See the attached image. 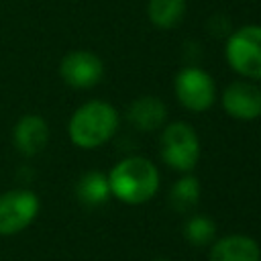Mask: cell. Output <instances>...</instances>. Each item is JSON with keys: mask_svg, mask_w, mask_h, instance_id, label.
I'll return each instance as SVG.
<instances>
[{"mask_svg": "<svg viewBox=\"0 0 261 261\" xmlns=\"http://www.w3.org/2000/svg\"><path fill=\"white\" fill-rule=\"evenodd\" d=\"M184 237L190 245H196V247L210 245L216 237V224L206 214H194L184 224Z\"/></svg>", "mask_w": 261, "mask_h": 261, "instance_id": "15", "label": "cell"}, {"mask_svg": "<svg viewBox=\"0 0 261 261\" xmlns=\"http://www.w3.org/2000/svg\"><path fill=\"white\" fill-rule=\"evenodd\" d=\"M188 0H147V18L155 29L169 31L186 16Z\"/></svg>", "mask_w": 261, "mask_h": 261, "instance_id": "12", "label": "cell"}, {"mask_svg": "<svg viewBox=\"0 0 261 261\" xmlns=\"http://www.w3.org/2000/svg\"><path fill=\"white\" fill-rule=\"evenodd\" d=\"M208 261H261V247L249 234H224L210 243Z\"/></svg>", "mask_w": 261, "mask_h": 261, "instance_id": "9", "label": "cell"}, {"mask_svg": "<svg viewBox=\"0 0 261 261\" xmlns=\"http://www.w3.org/2000/svg\"><path fill=\"white\" fill-rule=\"evenodd\" d=\"M59 73L67 86L75 90H88L102 80L104 63L94 51H69L59 63Z\"/></svg>", "mask_w": 261, "mask_h": 261, "instance_id": "8", "label": "cell"}, {"mask_svg": "<svg viewBox=\"0 0 261 261\" xmlns=\"http://www.w3.org/2000/svg\"><path fill=\"white\" fill-rule=\"evenodd\" d=\"M126 118L137 130H159L167 120V106L157 96H139L128 104Z\"/></svg>", "mask_w": 261, "mask_h": 261, "instance_id": "10", "label": "cell"}, {"mask_svg": "<svg viewBox=\"0 0 261 261\" xmlns=\"http://www.w3.org/2000/svg\"><path fill=\"white\" fill-rule=\"evenodd\" d=\"M39 196L31 190L16 188L0 194V234H16L27 228L39 214Z\"/></svg>", "mask_w": 261, "mask_h": 261, "instance_id": "6", "label": "cell"}, {"mask_svg": "<svg viewBox=\"0 0 261 261\" xmlns=\"http://www.w3.org/2000/svg\"><path fill=\"white\" fill-rule=\"evenodd\" d=\"M220 106L234 120H257L261 116V88L251 80L230 82L220 94Z\"/></svg>", "mask_w": 261, "mask_h": 261, "instance_id": "7", "label": "cell"}, {"mask_svg": "<svg viewBox=\"0 0 261 261\" xmlns=\"http://www.w3.org/2000/svg\"><path fill=\"white\" fill-rule=\"evenodd\" d=\"M47 141H49V126L43 116L27 114L16 122L14 145L22 155L35 157L37 153H41L47 147Z\"/></svg>", "mask_w": 261, "mask_h": 261, "instance_id": "11", "label": "cell"}, {"mask_svg": "<svg viewBox=\"0 0 261 261\" xmlns=\"http://www.w3.org/2000/svg\"><path fill=\"white\" fill-rule=\"evenodd\" d=\"M157 261H169V259H157Z\"/></svg>", "mask_w": 261, "mask_h": 261, "instance_id": "16", "label": "cell"}, {"mask_svg": "<svg viewBox=\"0 0 261 261\" xmlns=\"http://www.w3.org/2000/svg\"><path fill=\"white\" fill-rule=\"evenodd\" d=\"M159 184L161 175L157 165L141 155H128L108 171L110 194L130 206L149 202L157 194Z\"/></svg>", "mask_w": 261, "mask_h": 261, "instance_id": "1", "label": "cell"}, {"mask_svg": "<svg viewBox=\"0 0 261 261\" xmlns=\"http://www.w3.org/2000/svg\"><path fill=\"white\" fill-rule=\"evenodd\" d=\"M77 200L86 206H100L104 204L112 194H110V186H108V175L102 171H88L80 177L77 188H75Z\"/></svg>", "mask_w": 261, "mask_h": 261, "instance_id": "13", "label": "cell"}, {"mask_svg": "<svg viewBox=\"0 0 261 261\" xmlns=\"http://www.w3.org/2000/svg\"><path fill=\"white\" fill-rule=\"evenodd\" d=\"M173 92L177 102L196 114L210 110L216 102V82L206 69L198 65H188L175 73Z\"/></svg>", "mask_w": 261, "mask_h": 261, "instance_id": "5", "label": "cell"}, {"mask_svg": "<svg viewBox=\"0 0 261 261\" xmlns=\"http://www.w3.org/2000/svg\"><path fill=\"white\" fill-rule=\"evenodd\" d=\"M200 192H202L200 179L188 171L173 181V186L169 190V204L177 212H188L198 204Z\"/></svg>", "mask_w": 261, "mask_h": 261, "instance_id": "14", "label": "cell"}, {"mask_svg": "<svg viewBox=\"0 0 261 261\" xmlns=\"http://www.w3.org/2000/svg\"><path fill=\"white\" fill-rule=\"evenodd\" d=\"M120 124L116 108L106 100H90L82 104L69 118L67 133L75 147L96 149L108 143Z\"/></svg>", "mask_w": 261, "mask_h": 261, "instance_id": "2", "label": "cell"}, {"mask_svg": "<svg viewBox=\"0 0 261 261\" xmlns=\"http://www.w3.org/2000/svg\"><path fill=\"white\" fill-rule=\"evenodd\" d=\"M228 67L245 80H261V24H245L232 31L224 43Z\"/></svg>", "mask_w": 261, "mask_h": 261, "instance_id": "4", "label": "cell"}, {"mask_svg": "<svg viewBox=\"0 0 261 261\" xmlns=\"http://www.w3.org/2000/svg\"><path fill=\"white\" fill-rule=\"evenodd\" d=\"M200 137L192 124L184 120H173L161 126L159 155L163 163L173 171H192L200 161Z\"/></svg>", "mask_w": 261, "mask_h": 261, "instance_id": "3", "label": "cell"}]
</instances>
